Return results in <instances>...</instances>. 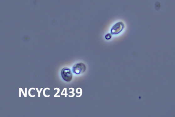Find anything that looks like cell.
Listing matches in <instances>:
<instances>
[{
	"label": "cell",
	"instance_id": "cell-2",
	"mask_svg": "<svg viewBox=\"0 0 175 117\" xmlns=\"http://www.w3.org/2000/svg\"><path fill=\"white\" fill-rule=\"evenodd\" d=\"M61 74L62 78L65 81L70 82L72 80L73 75L71 70L68 68H64L61 71Z\"/></svg>",
	"mask_w": 175,
	"mask_h": 117
},
{
	"label": "cell",
	"instance_id": "cell-4",
	"mask_svg": "<svg viewBox=\"0 0 175 117\" xmlns=\"http://www.w3.org/2000/svg\"><path fill=\"white\" fill-rule=\"evenodd\" d=\"M105 38L107 40H109L112 38V34L110 33H108L105 37Z\"/></svg>",
	"mask_w": 175,
	"mask_h": 117
},
{
	"label": "cell",
	"instance_id": "cell-1",
	"mask_svg": "<svg viewBox=\"0 0 175 117\" xmlns=\"http://www.w3.org/2000/svg\"><path fill=\"white\" fill-rule=\"evenodd\" d=\"M86 70L85 65L82 63H78L75 64L72 69L73 72L77 74H82L85 72Z\"/></svg>",
	"mask_w": 175,
	"mask_h": 117
},
{
	"label": "cell",
	"instance_id": "cell-3",
	"mask_svg": "<svg viewBox=\"0 0 175 117\" xmlns=\"http://www.w3.org/2000/svg\"><path fill=\"white\" fill-rule=\"evenodd\" d=\"M125 27L123 22H119L113 26L111 30L112 35H117L122 31Z\"/></svg>",
	"mask_w": 175,
	"mask_h": 117
}]
</instances>
